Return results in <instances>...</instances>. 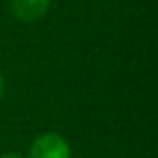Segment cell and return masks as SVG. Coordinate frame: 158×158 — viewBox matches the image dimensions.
<instances>
[{
  "label": "cell",
  "instance_id": "obj_1",
  "mask_svg": "<svg viewBox=\"0 0 158 158\" xmlns=\"http://www.w3.org/2000/svg\"><path fill=\"white\" fill-rule=\"evenodd\" d=\"M30 158H71V151L61 136L43 134L32 143Z\"/></svg>",
  "mask_w": 158,
  "mask_h": 158
},
{
  "label": "cell",
  "instance_id": "obj_2",
  "mask_svg": "<svg viewBox=\"0 0 158 158\" xmlns=\"http://www.w3.org/2000/svg\"><path fill=\"white\" fill-rule=\"evenodd\" d=\"M50 6V0H11V11L21 23L39 21Z\"/></svg>",
  "mask_w": 158,
  "mask_h": 158
},
{
  "label": "cell",
  "instance_id": "obj_3",
  "mask_svg": "<svg viewBox=\"0 0 158 158\" xmlns=\"http://www.w3.org/2000/svg\"><path fill=\"white\" fill-rule=\"evenodd\" d=\"M0 158H23L19 152H8V154H4V156H0Z\"/></svg>",
  "mask_w": 158,
  "mask_h": 158
},
{
  "label": "cell",
  "instance_id": "obj_4",
  "mask_svg": "<svg viewBox=\"0 0 158 158\" xmlns=\"http://www.w3.org/2000/svg\"><path fill=\"white\" fill-rule=\"evenodd\" d=\"M2 91H4V76L0 73V97H2Z\"/></svg>",
  "mask_w": 158,
  "mask_h": 158
}]
</instances>
